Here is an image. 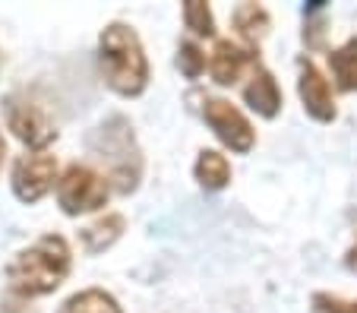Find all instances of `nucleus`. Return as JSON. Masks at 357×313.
<instances>
[{
  "label": "nucleus",
  "instance_id": "obj_5",
  "mask_svg": "<svg viewBox=\"0 0 357 313\" xmlns=\"http://www.w3.org/2000/svg\"><path fill=\"white\" fill-rule=\"evenodd\" d=\"M0 108H3V117H7V127L13 130L16 139L26 143L29 149L41 152L47 143L57 139V130H54V123H51V117L45 114V108H41L38 102H32L29 96H22V92L7 96L0 102Z\"/></svg>",
  "mask_w": 357,
  "mask_h": 313
},
{
  "label": "nucleus",
  "instance_id": "obj_3",
  "mask_svg": "<svg viewBox=\"0 0 357 313\" xmlns=\"http://www.w3.org/2000/svg\"><path fill=\"white\" fill-rule=\"evenodd\" d=\"M92 149L98 152V158L108 168V177L114 181V187L121 193L136 190L142 174V158H139V146L133 139V130L123 117H111L105 121L92 137Z\"/></svg>",
  "mask_w": 357,
  "mask_h": 313
},
{
  "label": "nucleus",
  "instance_id": "obj_18",
  "mask_svg": "<svg viewBox=\"0 0 357 313\" xmlns=\"http://www.w3.org/2000/svg\"><path fill=\"white\" fill-rule=\"evenodd\" d=\"M313 313H357V300H344L338 294L317 291L313 294Z\"/></svg>",
  "mask_w": 357,
  "mask_h": 313
},
{
  "label": "nucleus",
  "instance_id": "obj_14",
  "mask_svg": "<svg viewBox=\"0 0 357 313\" xmlns=\"http://www.w3.org/2000/svg\"><path fill=\"white\" fill-rule=\"evenodd\" d=\"M234 29L243 41L257 45V41H263L266 32H269V13H266L259 3H241V7L234 10Z\"/></svg>",
  "mask_w": 357,
  "mask_h": 313
},
{
  "label": "nucleus",
  "instance_id": "obj_6",
  "mask_svg": "<svg viewBox=\"0 0 357 313\" xmlns=\"http://www.w3.org/2000/svg\"><path fill=\"white\" fill-rule=\"evenodd\" d=\"M202 117H206V123L212 127V133H215L228 149L250 152L253 143H257V133H253L250 121L243 117V111L234 108L231 102H225V98H206V105H202Z\"/></svg>",
  "mask_w": 357,
  "mask_h": 313
},
{
  "label": "nucleus",
  "instance_id": "obj_13",
  "mask_svg": "<svg viewBox=\"0 0 357 313\" xmlns=\"http://www.w3.org/2000/svg\"><path fill=\"white\" fill-rule=\"evenodd\" d=\"M193 171H196V181H199L206 190H222V187H228V181H231L228 158H225L222 152H215V149L199 152Z\"/></svg>",
  "mask_w": 357,
  "mask_h": 313
},
{
  "label": "nucleus",
  "instance_id": "obj_11",
  "mask_svg": "<svg viewBox=\"0 0 357 313\" xmlns=\"http://www.w3.org/2000/svg\"><path fill=\"white\" fill-rule=\"evenodd\" d=\"M329 70L342 92H357V38H348L342 48L329 51Z\"/></svg>",
  "mask_w": 357,
  "mask_h": 313
},
{
  "label": "nucleus",
  "instance_id": "obj_12",
  "mask_svg": "<svg viewBox=\"0 0 357 313\" xmlns=\"http://www.w3.org/2000/svg\"><path fill=\"white\" fill-rule=\"evenodd\" d=\"M123 228H127L123 215L108 212V215H101L98 222H92L89 228H82V244H86L89 253H101V250H108V247L121 238Z\"/></svg>",
  "mask_w": 357,
  "mask_h": 313
},
{
  "label": "nucleus",
  "instance_id": "obj_20",
  "mask_svg": "<svg viewBox=\"0 0 357 313\" xmlns=\"http://www.w3.org/2000/svg\"><path fill=\"white\" fill-rule=\"evenodd\" d=\"M3 155H7V139H3V133H0V168H3Z\"/></svg>",
  "mask_w": 357,
  "mask_h": 313
},
{
  "label": "nucleus",
  "instance_id": "obj_4",
  "mask_svg": "<svg viewBox=\"0 0 357 313\" xmlns=\"http://www.w3.org/2000/svg\"><path fill=\"white\" fill-rule=\"evenodd\" d=\"M111 184L108 177L98 174L89 165H70L63 177L57 181V203L67 215H82V212H95L108 203Z\"/></svg>",
  "mask_w": 357,
  "mask_h": 313
},
{
  "label": "nucleus",
  "instance_id": "obj_15",
  "mask_svg": "<svg viewBox=\"0 0 357 313\" xmlns=\"http://www.w3.org/2000/svg\"><path fill=\"white\" fill-rule=\"evenodd\" d=\"M61 313H123V310L108 291L89 288V291H79V294H73V298L63 300Z\"/></svg>",
  "mask_w": 357,
  "mask_h": 313
},
{
  "label": "nucleus",
  "instance_id": "obj_2",
  "mask_svg": "<svg viewBox=\"0 0 357 313\" xmlns=\"http://www.w3.org/2000/svg\"><path fill=\"white\" fill-rule=\"evenodd\" d=\"M98 63L105 82L114 89L117 96H139L149 86V61L142 51L139 35L123 22H111L98 38Z\"/></svg>",
  "mask_w": 357,
  "mask_h": 313
},
{
  "label": "nucleus",
  "instance_id": "obj_9",
  "mask_svg": "<svg viewBox=\"0 0 357 313\" xmlns=\"http://www.w3.org/2000/svg\"><path fill=\"white\" fill-rule=\"evenodd\" d=\"M247 67H259L257 54L250 48H241L234 41H218L215 51L209 57V73L218 86H234Z\"/></svg>",
  "mask_w": 357,
  "mask_h": 313
},
{
  "label": "nucleus",
  "instance_id": "obj_16",
  "mask_svg": "<svg viewBox=\"0 0 357 313\" xmlns=\"http://www.w3.org/2000/svg\"><path fill=\"white\" fill-rule=\"evenodd\" d=\"M183 22L193 35L199 38H212L215 35V20H212V10L209 3H202V0H187L183 3Z\"/></svg>",
  "mask_w": 357,
  "mask_h": 313
},
{
  "label": "nucleus",
  "instance_id": "obj_8",
  "mask_svg": "<svg viewBox=\"0 0 357 313\" xmlns=\"http://www.w3.org/2000/svg\"><path fill=\"white\" fill-rule=\"evenodd\" d=\"M297 70H301V79H297V92H301V102L307 108V114L317 117V121L329 123L335 121V98H332V86L323 73L317 70V63L301 57L297 61Z\"/></svg>",
  "mask_w": 357,
  "mask_h": 313
},
{
  "label": "nucleus",
  "instance_id": "obj_10",
  "mask_svg": "<svg viewBox=\"0 0 357 313\" xmlns=\"http://www.w3.org/2000/svg\"><path fill=\"white\" fill-rule=\"evenodd\" d=\"M243 98L263 117H275L282 111V89H278L275 76L266 67H253V76H250L247 89H243Z\"/></svg>",
  "mask_w": 357,
  "mask_h": 313
},
{
  "label": "nucleus",
  "instance_id": "obj_17",
  "mask_svg": "<svg viewBox=\"0 0 357 313\" xmlns=\"http://www.w3.org/2000/svg\"><path fill=\"white\" fill-rule=\"evenodd\" d=\"M177 67H181V73L187 79H199L202 70H206V54L196 48L193 41H183L181 51H177Z\"/></svg>",
  "mask_w": 357,
  "mask_h": 313
},
{
  "label": "nucleus",
  "instance_id": "obj_7",
  "mask_svg": "<svg viewBox=\"0 0 357 313\" xmlns=\"http://www.w3.org/2000/svg\"><path fill=\"white\" fill-rule=\"evenodd\" d=\"M13 193L22 203H38L57 181V158L47 152H26L13 162Z\"/></svg>",
  "mask_w": 357,
  "mask_h": 313
},
{
  "label": "nucleus",
  "instance_id": "obj_19",
  "mask_svg": "<svg viewBox=\"0 0 357 313\" xmlns=\"http://www.w3.org/2000/svg\"><path fill=\"white\" fill-rule=\"evenodd\" d=\"M344 263H348V269H354L357 273V241H354V247L348 250V257H344Z\"/></svg>",
  "mask_w": 357,
  "mask_h": 313
},
{
  "label": "nucleus",
  "instance_id": "obj_1",
  "mask_svg": "<svg viewBox=\"0 0 357 313\" xmlns=\"http://www.w3.org/2000/svg\"><path fill=\"white\" fill-rule=\"evenodd\" d=\"M70 263L73 257H70L67 241L61 234H45L13 257V263L7 266V282L22 298H41L61 288V282L70 273Z\"/></svg>",
  "mask_w": 357,
  "mask_h": 313
}]
</instances>
